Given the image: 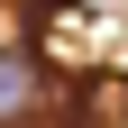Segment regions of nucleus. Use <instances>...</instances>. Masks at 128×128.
<instances>
[{"instance_id":"obj_1","label":"nucleus","mask_w":128,"mask_h":128,"mask_svg":"<svg viewBox=\"0 0 128 128\" xmlns=\"http://www.w3.org/2000/svg\"><path fill=\"white\" fill-rule=\"evenodd\" d=\"M46 110H55L46 55H37V46H0V128H37Z\"/></svg>"}]
</instances>
